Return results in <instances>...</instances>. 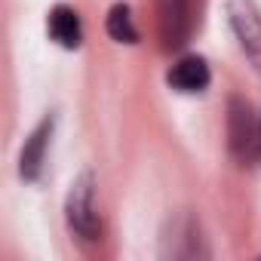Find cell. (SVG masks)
<instances>
[{
	"mask_svg": "<svg viewBox=\"0 0 261 261\" xmlns=\"http://www.w3.org/2000/svg\"><path fill=\"white\" fill-rule=\"evenodd\" d=\"M227 145L243 166L261 160V117H255L252 105L240 95H233L227 105Z\"/></svg>",
	"mask_w": 261,
	"mask_h": 261,
	"instance_id": "6da1fadb",
	"label": "cell"
},
{
	"mask_svg": "<svg viewBox=\"0 0 261 261\" xmlns=\"http://www.w3.org/2000/svg\"><path fill=\"white\" fill-rule=\"evenodd\" d=\"M65 218L68 227L80 237V240H98L101 237V218H98V206H95V181L89 172H83L65 200Z\"/></svg>",
	"mask_w": 261,
	"mask_h": 261,
	"instance_id": "7a4b0ae2",
	"label": "cell"
},
{
	"mask_svg": "<svg viewBox=\"0 0 261 261\" xmlns=\"http://www.w3.org/2000/svg\"><path fill=\"white\" fill-rule=\"evenodd\" d=\"M197 22V0H157V28L163 49H181Z\"/></svg>",
	"mask_w": 261,
	"mask_h": 261,
	"instance_id": "3957f363",
	"label": "cell"
},
{
	"mask_svg": "<svg viewBox=\"0 0 261 261\" xmlns=\"http://www.w3.org/2000/svg\"><path fill=\"white\" fill-rule=\"evenodd\" d=\"M227 22L240 40V49L261 71V13L255 0H227Z\"/></svg>",
	"mask_w": 261,
	"mask_h": 261,
	"instance_id": "277c9868",
	"label": "cell"
},
{
	"mask_svg": "<svg viewBox=\"0 0 261 261\" xmlns=\"http://www.w3.org/2000/svg\"><path fill=\"white\" fill-rule=\"evenodd\" d=\"M49 136H53V117H43L37 123V129L25 139V148L19 154V175L25 181H34L43 169L46 160V148H49Z\"/></svg>",
	"mask_w": 261,
	"mask_h": 261,
	"instance_id": "5b68a950",
	"label": "cell"
},
{
	"mask_svg": "<svg viewBox=\"0 0 261 261\" xmlns=\"http://www.w3.org/2000/svg\"><path fill=\"white\" fill-rule=\"evenodd\" d=\"M209 80H212L209 65L200 56H185L169 68V86L178 92H203L209 86Z\"/></svg>",
	"mask_w": 261,
	"mask_h": 261,
	"instance_id": "8992f818",
	"label": "cell"
},
{
	"mask_svg": "<svg viewBox=\"0 0 261 261\" xmlns=\"http://www.w3.org/2000/svg\"><path fill=\"white\" fill-rule=\"evenodd\" d=\"M46 28H49V37L65 46V49H77L80 40H83V25H80V16L77 10L71 7H56L46 19Z\"/></svg>",
	"mask_w": 261,
	"mask_h": 261,
	"instance_id": "52a82bcc",
	"label": "cell"
},
{
	"mask_svg": "<svg viewBox=\"0 0 261 261\" xmlns=\"http://www.w3.org/2000/svg\"><path fill=\"white\" fill-rule=\"evenodd\" d=\"M108 34L117 43H136L139 40V31L133 25V13H129L126 4H114L111 7V13H108Z\"/></svg>",
	"mask_w": 261,
	"mask_h": 261,
	"instance_id": "ba28073f",
	"label": "cell"
}]
</instances>
